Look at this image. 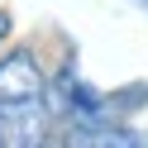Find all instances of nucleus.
Returning <instances> with one entry per match:
<instances>
[{
  "instance_id": "obj_4",
  "label": "nucleus",
  "mask_w": 148,
  "mask_h": 148,
  "mask_svg": "<svg viewBox=\"0 0 148 148\" xmlns=\"http://www.w3.org/2000/svg\"><path fill=\"white\" fill-rule=\"evenodd\" d=\"M143 100H148V81H138V86L119 91V96L110 100V105H115V110H129V105H143Z\"/></svg>"
},
{
  "instance_id": "obj_1",
  "label": "nucleus",
  "mask_w": 148,
  "mask_h": 148,
  "mask_svg": "<svg viewBox=\"0 0 148 148\" xmlns=\"http://www.w3.org/2000/svg\"><path fill=\"white\" fill-rule=\"evenodd\" d=\"M48 115H53L48 96L5 100V105H0V143H10V148H34V143H43Z\"/></svg>"
},
{
  "instance_id": "obj_5",
  "label": "nucleus",
  "mask_w": 148,
  "mask_h": 148,
  "mask_svg": "<svg viewBox=\"0 0 148 148\" xmlns=\"http://www.w3.org/2000/svg\"><path fill=\"white\" fill-rule=\"evenodd\" d=\"M5 34H10V14L0 10V38H5Z\"/></svg>"
},
{
  "instance_id": "obj_2",
  "label": "nucleus",
  "mask_w": 148,
  "mask_h": 148,
  "mask_svg": "<svg viewBox=\"0 0 148 148\" xmlns=\"http://www.w3.org/2000/svg\"><path fill=\"white\" fill-rule=\"evenodd\" d=\"M29 96H48V81H43L38 62L29 53H10L0 62V105L5 100H29Z\"/></svg>"
},
{
  "instance_id": "obj_6",
  "label": "nucleus",
  "mask_w": 148,
  "mask_h": 148,
  "mask_svg": "<svg viewBox=\"0 0 148 148\" xmlns=\"http://www.w3.org/2000/svg\"><path fill=\"white\" fill-rule=\"evenodd\" d=\"M134 5H138V10H148V0H134Z\"/></svg>"
},
{
  "instance_id": "obj_3",
  "label": "nucleus",
  "mask_w": 148,
  "mask_h": 148,
  "mask_svg": "<svg viewBox=\"0 0 148 148\" xmlns=\"http://www.w3.org/2000/svg\"><path fill=\"white\" fill-rule=\"evenodd\" d=\"M67 143L72 148H148V134H134V129H119L115 119H105V124H72Z\"/></svg>"
}]
</instances>
